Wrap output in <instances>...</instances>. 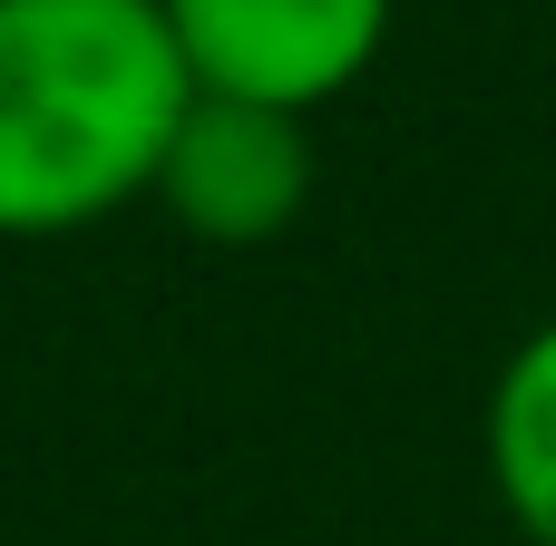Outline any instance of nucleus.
Instances as JSON below:
<instances>
[{
    "instance_id": "f257e3e1",
    "label": "nucleus",
    "mask_w": 556,
    "mask_h": 546,
    "mask_svg": "<svg viewBox=\"0 0 556 546\" xmlns=\"http://www.w3.org/2000/svg\"><path fill=\"white\" fill-rule=\"evenodd\" d=\"M186 107L166 0H0V244L88 234L156 195Z\"/></svg>"
},
{
    "instance_id": "f03ea898",
    "label": "nucleus",
    "mask_w": 556,
    "mask_h": 546,
    "mask_svg": "<svg viewBox=\"0 0 556 546\" xmlns=\"http://www.w3.org/2000/svg\"><path fill=\"white\" fill-rule=\"evenodd\" d=\"M401 0H166L176 59L195 98H244L313 117L352 78H371Z\"/></svg>"
},
{
    "instance_id": "7ed1b4c3",
    "label": "nucleus",
    "mask_w": 556,
    "mask_h": 546,
    "mask_svg": "<svg viewBox=\"0 0 556 546\" xmlns=\"http://www.w3.org/2000/svg\"><path fill=\"white\" fill-rule=\"evenodd\" d=\"M156 205L225 254L283 244L313 205V137L283 107H244V98H195L176 117V147L156 166Z\"/></svg>"
},
{
    "instance_id": "20e7f679",
    "label": "nucleus",
    "mask_w": 556,
    "mask_h": 546,
    "mask_svg": "<svg viewBox=\"0 0 556 546\" xmlns=\"http://www.w3.org/2000/svg\"><path fill=\"white\" fill-rule=\"evenodd\" d=\"M479 449H489V488H498L508 528L528 546H556V313L498 361Z\"/></svg>"
}]
</instances>
